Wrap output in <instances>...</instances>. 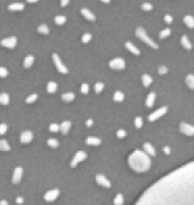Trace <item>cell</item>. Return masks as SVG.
<instances>
[{
  "instance_id": "cell-13",
  "label": "cell",
  "mask_w": 194,
  "mask_h": 205,
  "mask_svg": "<svg viewBox=\"0 0 194 205\" xmlns=\"http://www.w3.org/2000/svg\"><path fill=\"white\" fill-rule=\"evenodd\" d=\"M125 47H126V49H129V51H130L133 55H137V56L140 55V49L137 48L136 45H133L130 42H126V43H125Z\"/></svg>"
},
{
  "instance_id": "cell-12",
  "label": "cell",
  "mask_w": 194,
  "mask_h": 205,
  "mask_svg": "<svg viewBox=\"0 0 194 205\" xmlns=\"http://www.w3.org/2000/svg\"><path fill=\"white\" fill-rule=\"evenodd\" d=\"M81 15H83L84 18L87 19V20L89 21H94L96 20V16H94V14H92L88 8H81Z\"/></svg>"
},
{
  "instance_id": "cell-35",
  "label": "cell",
  "mask_w": 194,
  "mask_h": 205,
  "mask_svg": "<svg viewBox=\"0 0 194 205\" xmlns=\"http://www.w3.org/2000/svg\"><path fill=\"white\" fill-rule=\"evenodd\" d=\"M153 101H154V93H150L149 96H148V99H146V105H148V107H152Z\"/></svg>"
},
{
  "instance_id": "cell-50",
  "label": "cell",
  "mask_w": 194,
  "mask_h": 205,
  "mask_svg": "<svg viewBox=\"0 0 194 205\" xmlns=\"http://www.w3.org/2000/svg\"><path fill=\"white\" fill-rule=\"evenodd\" d=\"M101 1H102V3H109L111 0H101Z\"/></svg>"
},
{
  "instance_id": "cell-26",
  "label": "cell",
  "mask_w": 194,
  "mask_h": 205,
  "mask_svg": "<svg viewBox=\"0 0 194 205\" xmlns=\"http://www.w3.org/2000/svg\"><path fill=\"white\" fill-rule=\"evenodd\" d=\"M142 83H144L145 87H149L150 84H152V77H150L149 75H144V76H142Z\"/></svg>"
},
{
  "instance_id": "cell-8",
  "label": "cell",
  "mask_w": 194,
  "mask_h": 205,
  "mask_svg": "<svg viewBox=\"0 0 194 205\" xmlns=\"http://www.w3.org/2000/svg\"><path fill=\"white\" fill-rule=\"evenodd\" d=\"M59 193H60L59 189H52V191H48L44 195L45 201H55L56 198L59 197Z\"/></svg>"
},
{
  "instance_id": "cell-47",
  "label": "cell",
  "mask_w": 194,
  "mask_h": 205,
  "mask_svg": "<svg viewBox=\"0 0 194 205\" xmlns=\"http://www.w3.org/2000/svg\"><path fill=\"white\" fill-rule=\"evenodd\" d=\"M0 205H8V202L5 200H3V201H0Z\"/></svg>"
},
{
  "instance_id": "cell-18",
  "label": "cell",
  "mask_w": 194,
  "mask_h": 205,
  "mask_svg": "<svg viewBox=\"0 0 194 205\" xmlns=\"http://www.w3.org/2000/svg\"><path fill=\"white\" fill-rule=\"evenodd\" d=\"M47 91H48L49 93H55L56 91H57V84L55 81H49L48 85H47Z\"/></svg>"
},
{
  "instance_id": "cell-41",
  "label": "cell",
  "mask_w": 194,
  "mask_h": 205,
  "mask_svg": "<svg viewBox=\"0 0 194 205\" xmlns=\"http://www.w3.org/2000/svg\"><path fill=\"white\" fill-rule=\"evenodd\" d=\"M125 136H126V132H125L124 129H120V131L117 132V137H118V139H122V137H125Z\"/></svg>"
},
{
  "instance_id": "cell-17",
  "label": "cell",
  "mask_w": 194,
  "mask_h": 205,
  "mask_svg": "<svg viewBox=\"0 0 194 205\" xmlns=\"http://www.w3.org/2000/svg\"><path fill=\"white\" fill-rule=\"evenodd\" d=\"M0 104L1 105H7L9 104V96H8L5 92H3V93H0Z\"/></svg>"
},
{
  "instance_id": "cell-30",
  "label": "cell",
  "mask_w": 194,
  "mask_h": 205,
  "mask_svg": "<svg viewBox=\"0 0 194 205\" xmlns=\"http://www.w3.org/2000/svg\"><path fill=\"white\" fill-rule=\"evenodd\" d=\"M186 84L190 88H194V76L193 75H189V76L186 77Z\"/></svg>"
},
{
  "instance_id": "cell-15",
  "label": "cell",
  "mask_w": 194,
  "mask_h": 205,
  "mask_svg": "<svg viewBox=\"0 0 194 205\" xmlns=\"http://www.w3.org/2000/svg\"><path fill=\"white\" fill-rule=\"evenodd\" d=\"M8 10H9V11H23V10H24V4H23V3H14V4H9Z\"/></svg>"
},
{
  "instance_id": "cell-27",
  "label": "cell",
  "mask_w": 194,
  "mask_h": 205,
  "mask_svg": "<svg viewBox=\"0 0 194 205\" xmlns=\"http://www.w3.org/2000/svg\"><path fill=\"white\" fill-rule=\"evenodd\" d=\"M11 146L5 140H0V151H9Z\"/></svg>"
},
{
  "instance_id": "cell-29",
  "label": "cell",
  "mask_w": 194,
  "mask_h": 205,
  "mask_svg": "<svg viewBox=\"0 0 194 205\" xmlns=\"http://www.w3.org/2000/svg\"><path fill=\"white\" fill-rule=\"evenodd\" d=\"M122 202H124V197H122V195H117L116 196V198L113 200V204L115 205H122Z\"/></svg>"
},
{
  "instance_id": "cell-46",
  "label": "cell",
  "mask_w": 194,
  "mask_h": 205,
  "mask_svg": "<svg viewBox=\"0 0 194 205\" xmlns=\"http://www.w3.org/2000/svg\"><path fill=\"white\" fill-rule=\"evenodd\" d=\"M16 202H18V204H20V202H23V198H21V197H18V200H16Z\"/></svg>"
},
{
  "instance_id": "cell-4",
  "label": "cell",
  "mask_w": 194,
  "mask_h": 205,
  "mask_svg": "<svg viewBox=\"0 0 194 205\" xmlns=\"http://www.w3.org/2000/svg\"><path fill=\"white\" fill-rule=\"evenodd\" d=\"M109 67L112 69H116V71H121L125 68V60L121 59V57H116V59H112L109 61Z\"/></svg>"
},
{
  "instance_id": "cell-3",
  "label": "cell",
  "mask_w": 194,
  "mask_h": 205,
  "mask_svg": "<svg viewBox=\"0 0 194 205\" xmlns=\"http://www.w3.org/2000/svg\"><path fill=\"white\" fill-rule=\"evenodd\" d=\"M136 36H137L138 39H141V40H142L144 43H146V44H149L150 47H152V48H154V49H157V48H158V45H157L156 43L153 42V40L149 37V36L146 35L145 29H144L142 27H138L137 29H136Z\"/></svg>"
},
{
  "instance_id": "cell-32",
  "label": "cell",
  "mask_w": 194,
  "mask_h": 205,
  "mask_svg": "<svg viewBox=\"0 0 194 205\" xmlns=\"http://www.w3.org/2000/svg\"><path fill=\"white\" fill-rule=\"evenodd\" d=\"M36 100H37V93H32L31 96H28L25 101H27L28 104H31V103H35Z\"/></svg>"
},
{
  "instance_id": "cell-19",
  "label": "cell",
  "mask_w": 194,
  "mask_h": 205,
  "mask_svg": "<svg viewBox=\"0 0 194 205\" xmlns=\"http://www.w3.org/2000/svg\"><path fill=\"white\" fill-rule=\"evenodd\" d=\"M87 144H88V145H100L101 140L97 139V137H88V139H87Z\"/></svg>"
},
{
  "instance_id": "cell-25",
  "label": "cell",
  "mask_w": 194,
  "mask_h": 205,
  "mask_svg": "<svg viewBox=\"0 0 194 205\" xmlns=\"http://www.w3.org/2000/svg\"><path fill=\"white\" fill-rule=\"evenodd\" d=\"M181 43H182V45H184L186 49H191V44L186 36H182V37H181Z\"/></svg>"
},
{
  "instance_id": "cell-10",
  "label": "cell",
  "mask_w": 194,
  "mask_h": 205,
  "mask_svg": "<svg viewBox=\"0 0 194 205\" xmlns=\"http://www.w3.org/2000/svg\"><path fill=\"white\" fill-rule=\"evenodd\" d=\"M32 139H33V135H32V132H29V131H25V132H23L20 135V141L23 144L31 143Z\"/></svg>"
},
{
  "instance_id": "cell-28",
  "label": "cell",
  "mask_w": 194,
  "mask_h": 205,
  "mask_svg": "<svg viewBox=\"0 0 194 205\" xmlns=\"http://www.w3.org/2000/svg\"><path fill=\"white\" fill-rule=\"evenodd\" d=\"M170 33H172L170 28H165V29H162V31L159 32V37H161V39H165V37H168Z\"/></svg>"
},
{
  "instance_id": "cell-1",
  "label": "cell",
  "mask_w": 194,
  "mask_h": 205,
  "mask_svg": "<svg viewBox=\"0 0 194 205\" xmlns=\"http://www.w3.org/2000/svg\"><path fill=\"white\" fill-rule=\"evenodd\" d=\"M134 205H194V161L154 183Z\"/></svg>"
},
{
  "instance_id": "cell-14",
  "label": "cell",
  "mask_w": 194,
  "mask_h": 205,
  "mask_svg": "<svg viewBox=\"0 0 194 205\" xmlns=\"http://www.w3.org/2000/svg\"><path fill=\"white\" fill-rule=\"evenodd\" d=\"M184 23L187 25L189 28H194V18L191 15H186L184 18Z\"/></svg>"
},
{
  "instance_id": "cell-43",
  "label": "cell",
  "mask_w": 194,
  "mask_h": 205,
  "mask_svg": "<svg viewBox=\"0 0 194 205\" xmlns=\"http://www.w3.org/2000/svg\"><path fill=\"white\" fill-rule=\"evenodd\" d=\"M134 124H136V127H137V128H140V127H141V125H142V120H141V119H136V120H134Z\"/></svg>"
},
{
  "instance_id": "cell-45",
  "label": "cell",
  "mask_w": 194,
  "mask_h": 205,
  "mask_svg": "<svg viewBox=\"0 0 194 205\" xmlns=\"http://www.w3.org/2000/svg\"><path fill=\"white\" fill-rule=\"evenodd\" d=\"M158 72L161 73V75H163V73H166V67H159Z\"/></svg>"
},
{
  "instance_id": "cell-16",
  "label": "cell",
  "mask_w": 194,
  "mask_h": 205,
  "mask_svg": "<svg viewBox=\"0 0 194 205\" xmlns=\"http://www.w3.org/2000/svg\"><path fill=\"white\" fill-rule=\"evenodd\" d=\"M62 101H65V103H69V101H73V99H75V93L73 92H66V93H64L61 96Z\"/></svg>"
},
{
  "instance_id": "cell-38",
  "label": "cell",
  "mask_w": 194,
  "mask_h": 205,
  "mask_svg": "<svg viewBox=\"0 0 194 205\" xmlns=\"http://www.w3.org/2000/svg\"><path fill=\"white\" fill-rule=\"evenodd\" d=\"M88 92H89V87H88V84H85V83H84L83 85H81V93L87 95Z\"/></svg>"
},
{
  "instance_id": "cell-21",
  "label": "cell",
  "mask_w": 194,
  "mask_h": 205,
  "mask_svg": "<svg viewBox=\"0 0 194 205\" xmlns=\"http://www.w3.org/2000/svg\"><path fill=\"white\" fill-rule=\"evenodd\" d=\"M124 93H122L121 91H116L115 95H113V99H115V101H117V103H121L122 100H124Z\"/></svg>"
},
{
  "instance_id": "cell-9",
  "label": "cell",
  "mask_w": 194,
  "mask_h": 205,
  "mask_svg": "<svg viewBox=\"0 0 194 205\" xmlns=\"http://www.w3.org/2000/svg\"><path fill=\"white\" fill-rule=\"evenodd\" d=\"M96 181H97V184H100L101 187H104V188H111V185H112L111 181L108 180L104 174H97V176H96Z\"/></svg>"
},
{
  "instance_id": "cell-5",
  "label": "cell",
  "mask_w": 194,
  "mask_h": 205,
  "mask_svg": "<svg viewBox=\"0 0 194 205\" xmlns=\"http://www.w3.org/2000/svg\"><path fill=\"white\" fill-rule=\"evenodd\" d=\"M52 59H53V61H55V65H56V68H57V71H59L60 73H68V68H66L64 64H62V61L60 60V57H59V55L57 53H53L52 55Z\"/></svg>"
},
{
  "instance_id": "cell-49",
  "label": "cell",
  "mask_w": 194,
  "mask_h": 205,
  "mask_svg": "<svg viewBox=\"0 0 194 205\" xmlns=\"http://www.w3.org/2000/svg\"><path fill=\"white\" fill-rule=\"evenodd\" d=\"M87 125H88V127H90V125H92V120H88V121H87Z\"/></svg>"
},
{
  "instance_id": "cell-44",
  "label": "cell",
  "mask_w": 194,
  "mask_h": 205,
  "mask_svg": "<svg viewBox=\"0 0 194 205\" xmlns=\"http://www.w3.org/2000/svg\"><path fill=\"white\" fill-rule=\"evenodd\" d=\"M69 3V0H60V4H61V7H66Z\"/></svg>"
},
{
  "instance_id": "cell-37",
  "label": "cell",
  "mask_w": 194,
  "mask_h": 205,
  "mask_svg": "<svg viewBox=\"0 0 194 205\" xmlns=\"http://www.w3.org/2000/svg\"><path fill=\"white\" fill-rule=\"evenodd\" d=\"M49 131L51 132H57V131H60V127L57 124H51L49 125Z\"/></svg>"
},
{
  "instance_id": "cell-39",
  "label": "cell",
  "mask_w": 194,
  "mask_h": 205,
  "mask_svg": "<svg viewBox=\"0 0 194 205\" xmlns=\"http://www.w3.org/2000/svg\"><path fill=\"white\" fill-rule=\"evenodd\" d=\"M7 129H8V127H7V124H0V135H4V133L7 132Z\"/></svg>"
},
{
  "instance_id": "cell-7",
  "label": "cell",
  "mask_w": 194,
  "mask_h": 205,
  "mask_svg": "<svg viewBox=\"0 0 194 205\" xmlns=\"http://www.w3.org/2000/svg\"><path fill=\"white\" fill-rule=\"evenodd\" d=\"M0 44L3 45V47H5V48H15L16 44H18V39L15 37V36L5 37V39H3V40L0 42Z\"/></svg>"
},
{
  "instance_id": "cell-6",
  "label": "cell",
  "mask_w": 194,
  "mask_h": 205,
  "mask_svg": "<svg viewBox=\"0 0 194 205\" xmlns=\"http://www.w3.org/2000/svg\"><path fill=\"white\" fill-rule=\"evenodd\" d=\"M87 159V152H84V151H79V152L75 155V157L72 159L71 161V167H76L79 163H81L83 160Z\"/></svg>"
},
{
  "instance_id": "cell-34",
  "label": "cell",
  "mask_w": 194,
  "mask_h": 205,
  "mask_svg": "<svg viewBox=\"0 0 194 205\" xmlns=\"http://www.w3.org/2000/svg\"><path fill=\"white\" fill-rule=\"evenodd\" d=\"M48 145L51 146V148H57L59 146V141L55 139H49L48 140Z\"/></svg>"
},
{
  "instance_id": "cell-40",
  "label": "cell",
  "mask_w": 194,
  "mask_h": 205,
  "mask_svg": "<svg viewBox=\"0 0 194 205\" xmlns=\"http://www.w3.org/2000/svg\"><path fill=\"white\" fill-rule=\"evenodd\" d=\"M7 75H8V71L5 68H3V67H0V77H7Z\"/></svg>"
},
{
  "instance_id": "cell-42",
  "label": "cell",
  "mask_w": 194,
  "mask_h": 205,
  "mask_svg": "<svg viewBox=\"0 0 194 205\" xmlns=\"http://www.w3.org/2000/svg\"><path fill=\"white\" fill-rule=\"evenodd\" d=\"M163 20L166 21L168 24H170V23H172V21H173V18H172V16H170V15H165V18H163Z\"/></svg>"
},
{
  "instance_id": "cell-11",
  "label": "cell",
  "mask_w": 194,
  "mask_h": 205,
  "mask_svg": "<svg viewBox=\"0 0 194 205\" xmlns=\"http://www.w3.org/2000/svg\"><path fill=\"white\" fill-rule=\"evenodd\" d=\"M21 176H23V168L18 167L16 169H15V172H14V176H12V183H14V184L20 183Z\"/></svg>"
},
{
  "instance_id": "cell-36",
  "label": "cell",
  "mask_w": 194,
  "mask_h": 205,
  "mask_svg": "<svg viewBox=\"0 0 194 205\" xmlns=\"http://www.w3.org/2000/svg\"><path fill=\"white\" fill-rule=\"evenodd\" d=\"M141 10H144V11H152L153 10V5L150 3H142Z\"/></svg>"
},
{
  "instance_id": "cell-24",
  "label": "cell",
  "mask_w": 194,
  "mask_h": 205,
  "mask_svg": "<svg viewBox=\"0 0 194 205\" xmlns=\"http://www.w3.org/2000/svg\"><path fill=\"white\" fill-rule=\"evenodd\" d=\"M37 31L40 32V33H43V35H48V33H49V28H48V25L41 24V25H39V27H37Z\"/></svg>"
},
{
  "instance_id": "cell-23",
  "label": "cell",
  "mask_w": 194,
  "mask_h": 205,
  "mask_svg": "<svg viewBox=\"0 0 194 205\" xmlns=\"http://www.w3.org/2000/svg\"><path fill=\"white\" fill-rule=\"evenodd\" d=\"M65 21H66L65 16H61V15H57V16H55V23H56V24L62 25V24H65Z\"/></svg>"
},
{
  "instance_id": "cell-33",
  "label": "cell",
  "mask_w": 194,
  "mask_h": 205,
  "mask_svg": "<svg viewBox=\"0 0 194 205\" xmlns=\"http://www.w3.org/2000/svg\"><path fill=\"white\" fill-rule=\"evenodd\" d=\"M90 40H92V35H90V33H84V35L81 36V42L83 43H89Z\"/></svg>"
},
{
  "instance_id": "cell-22",
  "label": "cell",
  "mask_w": 194,
  "mask_h": 205,
  "mask_svg": "<svg viewBox=\"0 0 194 205\" xmlns=\"http://www.w3.org/2000/svg\"><path fill=\"white\" fill-rule=\"evenodd\" d=\"M33 56L32 55H29V56H27V57H25L24 59V67L25 68H31V65L32 64H33Z\"/></svg>"
},
{
  "instance_id": "cell-20",
  "label": "cell",
  "mask_w": 194,
  "mask_h": 205,
  "mask_svg": "<svg viewBox=\"0 0 194 205\" xmlns=\"http://www.w3.org/2000/svg\"><path fill=\"white\" fill-rule=\"evenodd\" d=\"M69 128H71V123L69 121H64L61 125H60V131H61L64 135H66V133H68Z\"/></svg>"
},
{
  "instance_id": "cell-31",
  "label": "cell",
  "mask_w": 194,
  "mask_h": 205,
  "mask_svg": "<svg viewBox=\"0 0 194 205\" xmlns=\"http://www.w3.org/2000/svg\"><path fill=\"white\" fill-rule=\"evenodd\" d=\"M104 89V84L102 83H96L94 84V92L96 93H101V91Z\"/></svg>"
},
{
  "instance_id": "cell-2",
  "label": "cell",
  "mask_w": 194,
  "mask_h": 205,
  "mask_svg": "<svg viewBox=\"0 0 194 205\" xmlns=\"http://www.w3.org/2000/svg\"><path fill=\"white\" fill-rule=\"evenodd\" d=\"M149 159H148V156H146L145 153L140 152V151H137V152H133L130 156H129V165L132 167V169L137 170V172H144V170H146L148 168H149Z\"/></svg>"
},
{
  "instance_id": "cell-48",
  "label": "cell",
  "mask_w": 194,
  "mask_h": 205,
  "mask_svg": "<svg viewBox=\"0 0 194 205\" xmlns=\"http://www.w3.org/2000/svg\"><path fill=\"white\" fill-rule=\"evenodd\" d=\"M27 1H28V3H37L39 0H27Z\"/></svg>"
}]
</instances>
